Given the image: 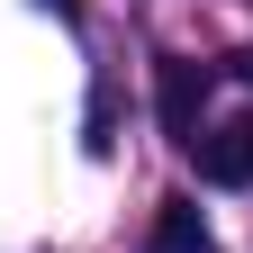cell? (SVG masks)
Listing matches in <instances>:
<instances>
[{
	"label": "cell",
	"instance_id": "cell-1",
	"mask_svg": "<svg viewBox=\"0 0 253 253\" xmlns=\"http://www.w3.org/2000/svg\"><path fill=\"white\" fill-rule=\"evenodd\" d=\"M199 100H208V63H190V54L154 63V109H163V136L172 145H199Z\"/></svg>",
	"mask_w": 253,
	"mask_h": 253
},
{
	"label": "cell",
	"instance_id": "cell-2",
	"mask_svg": "<svg viewBox=\"0 0 253 253\" xmlns=\"http://www.w3.org/2000/svg\"><path fill=\"white\" fill-rule=\"evenodd\" d=\"M199 181L217 190H253V118H226V126H199Z\"/></svg>",
	"mask_w": 253,
	"mask_h": 253
},
{
	"label": "cell",
	"instance_id": "cell-3",
	"mask_svg": "<svg viewBox=\"0 0 253 253\" xmlns=\"http://www.w3.org/2000/svg\"><path fill=\"white\" fill-rule=\"evenodd\" d=\"M145 253H217V235H208V217L190 208V199H163L154 208V244Z\"/></svg>",
	"mask_w": 253,
	"mask_h": 253
},
{
	"label": "cell",
	"instance_id": "cell-4",
	"mask_svg": "<svg viewBox=\"0 0 253 253\" xmlns=\"http://www.w3.org/2000/svg\"><path fill=\"white\" fill-rule=\"evenodd\" d=\"M235 82H244V90H253V54H235Z\"/></svg>",
	"mask_w": 253,
	"mask_h": 253
},
{
	"label": "cell",
	"instance_id": "cell-5",
	"mask_svg": "<svg viewBox=\"0 0 253 253\" xmlns=\"http://www.w3.org/2000/svg\"><path fill=\"white\" fill-rule=\"evenodd\" d=\"M45 9H63V18H73V9H82V0H45Z\"/></svg>",
	"mask_w": 253,
	"mask_h": 253
}]
</instances>
